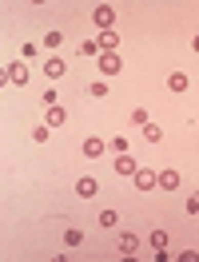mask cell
I'll use <instances>...</instances> for the list:
<instances>
[{"mask_svg": "<svg viewBox=\"0 0 199 262\" xmlns=\"http://www.w3.org/2000/svg\"><path fill=\"white\" fill-rule=\"evenodd\" d=\"M92 20L99 24V32H108V28L116 24V8H108V4H99L96 12H92Z\"/></svg>", "mask_w": 199, "mask_h": 262, "instance_id": "6da1fadb", "label": "cell"}, {"mask_svg": "<svg viewBox=\"0 0 199 262\" xmlns=\"http://www.w3.org/2000/svg\"><path fill=\"white\" fill-rule=\"evenodd\" d=\"M99 72H104V76H116V72H124V64H120L116 52H99Z\"/></svg>", "mask_w": 199, "mask_h": 262, "instance_id": "7a4b0ae2", "label": "cell"}, {"mask_svg": "<svg viewBox=\"0 0 199 262\" xmlns=\"http://www.w3.org/2000/svg\"><path fill=\"white\" fill-rule=\"evenodd\" d=\"M135 187H140V191H151V187H160V175H155L151 167H140V171H135Z\"/></svg>", "mask_w": 199, "mask_h": 262, "instance_id": "3957f363", "label": "cell"}, {"mask_svg": "<svg viewBox=\"0 0 199 262\" xmlns=\"http://www.w3.org/2000/svg\"><path fill=\"white\" fill-rule=\"evenodd\" d=\"M96 44H99V52H116V48H120V36L108 28V32H99V36H96Z\"/></svg>", "mask_w": 199, "mask_h": 262, "instance_id": "277c9868", "label": "cell"}, {"mask_svg": "<svg viewBox=\"0 0 199 262\" xmlns=\"http://www.w3.org/2000/svg\"><path fill=\"white\" fill-rule=\"evenodd\" d=\"M116 171H120V175H135V171H140V163H135L132 155L124 151V155H116Z\"/></svg>", "mask_w": 199, "mask_h": 262, "instance_id": "5b68a950", "label": "cell"}, {"mask_svg": "<svg viewBox=\"0 0 199 262\" xmlns=\"http://www.w3.org/2000/svg\"><path fill=\"white\" fill-rule=\"evenodd\" d=\"M4 72H8V80H12V83H28V64H20V60H16V64H8Z\"/></svg>", "mask_w": 199, "mask_h": 262, "instance_id": "8992f818", "label": "cell"}, {"mask_svg": "<svg viewBox=\"0 0 199 262\" xmlns=\"http://www.w3.org/2000/svg\"><path fill=\"white\" fill-rule=\"evenodd\" d=\"M135 250H140V238H135L132 230H124L120 234V254H135Z\"/></svg>", "mask_w": 199, "mask_h": 262, "instance_id": "52a82bcc", "label": "cell"}, {"mask_svg": "<svg viewBox=\"0 0 199 262\" xmlns=\"http://www.w3.org/2000/svg\"><path fill=\"white\" fill-rule=\"evenodd\" d=\"M64 72H68V64H64V60H60V56H52L48 64H44V76H52V80H60Z\"/></svg>", "mask_w": 199, "mask_h": 262, "instance_id": "ba28073f", "label": "cell"}, {"mask_svg": "<svg viewBox=\"0 0 199 262\" xmlns=\"http://www.w3.org/2000/svg\"><path fill=\"white\" fill-rule=\"evenodd\" d=\"M84 155H88V159H96V155H104V139H99V135H92V139H84Z\"/></svg>", "mask_w": 199, "mask_h": 262, "instance_id": "9c48e42d", "label": "cell"}, {"mask_svg": "<svg viewBox=\"0 0 199 262\" xmlns=\"http://www.w3.org/2000/svg\"><path fill=\"white\" fill-rule=\"evenodd\" d=\"M160 187H164V191H175V187H180V171H171V167L160 171Z\"/></svg>", "mask_w": 199, "mask_h": 262, "instance_id": "30bf717a", "label": "cell"}, {"mask_svg": "<svg viewBox=\"0 0 199 262\" xmlns=\"http://www.w3.org/2000/svg\"><path fill=\"white\" fill-rule=\"evenodd\" d=\"M96 191H99V183H96V179H80V183H76V195H80V199H92Z\"/></svg>", "mask_w": 199, "mask_h": 262, "instance_id": "8fae6325", "label": "cell"}, {"mask_svg": "<svg viewBox=\"0 0 199 262\" xmlns=\"http://www.w3.org/2000/svg\"><path fill=\"white\" fill-rule=\"evenodd\" d=\"M167 88L171 92H187V76L183 72H167Z\"/></svg>", "mask_w": 199, "mask_h": 262, "instance_id": "7c38bea8", "label": "cell"}, {"mask_svg": "<svg viewBox=\"0 0 199 262\" xmlns=\"http://www.w3.org/2000/svg\"><path fill=\"white\" fill-rule=\"evenodd\" d=\"M64 119H68L64 107H60V103H52V107H48V127H64Z\"/></svg>", "mask_w": 199, "mask_h": 262, "instance_id": "4fadbf2b", "label": "cell"}, {"mask_svg": "<svg viewBox=\"0 0 199 262\" xmlns=\"http://www.w3.org/2000/svg\"><path fill=\"white\" fill-rule=\"evenodd\" d=\"M151 246H155V254L167 250V230H151Z\"/></svg>", "mask_w": 199, "mask_h": 262, "instance_id": "5bb4252c", "label": "cell"}, {"mask_svg": "<svg viewBox=\"0 0 199 262\" xmlns=\"http://www.w3.org/2000/svg\"><path fill=\"white\" fill-rule=\"evenodd\" d=\"M140 131L148 135L151 143H160V139H164V127H160V123H148V127H140Z\"/></svg>", "mask_w": 199, "mask_h": 262, "instance_id": "9a60e30c", "label": "cell"}, {"mask_svg": "<svg viewBox=\"0 0 199 262\" xmlns=\"http://www.w3.org/2000/svg\"><path fill=\"white\" fill-rule=\"evenodd\" d=\"M88 96H92V99H108V88H104V80L92 83V88H88Z\"/></svg>", "mask_w": 199, "mask_h": 262, "instance_id": "2e32d148", "label": "cell"}, {"mask_svg": "<svg viewBox=\"0 0 199 262\" xmlns=\"http://www.w3.org/2000/svg\"><path fill=\"white\" fill-rule=\"evenodd\" d=\"M64 44V32H48L44 36V48H60Z\"/></svg>", "mask_w": 199, "mask_h": 262, "instance_id": "e0dca14e", "label": "cell"}, {"mask_svg": "<svg viewBox=\"0 0 199 262\" xmlns=\"http://www.w3.org/2000/svg\"><path fill=\"white\" fill-rule=\"evenodd\" d=\"M132 123H135V127H148L151 119H148V112H144V107H135V112H132Z\"/></svg>", "mask_w": 199, "mask_h": 262, "instance_id": "ac0fdd59", "label": "cell"}, {"mask_svg": "<svg viewBox=\"0 0 199 262\" xmlns=\"http://www.w3.org/2000/svg\"><path fill=\"white\" fill-rule=\"evenodd\" d=\"M64 243H68V246H80V243H84V230H76V227H72V230L64 234Z\"/></svg>", "mask_w": 199, "mask_h": 262, "instance_id": "d6986e66", "label": "cell"}, {"mask_svg": "<svg viewBox=\"0 0 199 262\" xmlns=\"http://www.w3.org/2000/svg\"><path fill=\"white\" fill-rule=\"evenodd\" d=\"M116 223H120L116 211H104V214H99V227H116Z\"/></svg>", "mask_w": 199, "mask_h": 262, "instance_id": "ffe728a7", "label": "cell"}, {"mask_svg": "<svg viewBox=\"0 0 199 262\" xmlns=\"http://www.w3.org/2000/svg\"><path fill=\"white\" fill-rule=\"evenodd\" d=\"M48 135H52V131H48V123H40V127H32V139H36V143H44Z\"/></svg>", "mask_w": 199, "mask_h": 262, "instance_id": "44dd1931", "label": "cell"}, {"mask_svg": "<svg viewBox=\"0 0 199 262\" xmlns=\"http://www.w3.org/2000/svg\"><path fill=\"white\" fill-rule=\"evenodd\" d=\"M96 52H99L96 40H84V44H80V56H96Z\"/></svg>", "mask_w": 199, "mask_h": 262, "instance_id": "7402d4cb", "label": "cell"}, {"mask_svg": "<svg viewBox=\"0 0 199 262\" xmlns=\"http://www.w3.org/2000/svg\"><path fill=\"white\" fill-rule=\"evenodd\" d=\"M112 151H116V155H124V151H128V139H124V135H116V139H112Z\"/></svg>", "mask_w": 199, "mask_h": 262, "instance_id": "603a6c76", "label": "cell"}, {"mask_svg": "<svg viewBox=\"0 0 199 262\" xmlns=\"http://www.w3.org/2000/svg\"><path fill=\"white\" fill-rule=\"evenodd\" d=\"M187 211H191V214H199V195H191V199H187Z\"/></svg>", "mask_w": 199, "mask_h": 262, "instance_id": "cb8c5ba5", "label": "cell"}, {"mask_svg": "<svg viewBox=\"0 0 199 262\" xmlns=\"http://www.w3.org/2000/svg\"><path fill=\"white\" fill-rule=\"evenodd\" d=\"M191 48H195V52H199V36H195V40H191Z\"/></svg>", "mask_w": 199, "mask_h": 262, "instance_id": "d4e9b609", "label": "cell"}]
</instances>
